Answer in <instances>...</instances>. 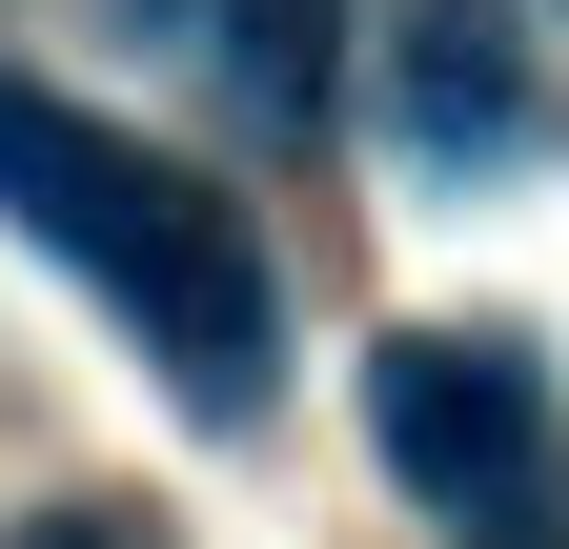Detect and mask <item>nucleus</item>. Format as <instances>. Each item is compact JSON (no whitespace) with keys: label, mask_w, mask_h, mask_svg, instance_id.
<instances>
[{"label":"nucleus","mask_w":569,"mask_h":549,"mask_svg":"<svg viewBox=\"0 0 569 549\" xmlns=\"http://www.w3.org/2000/svg\"><path fill=\"white\" fill-rule=\"evenodd\" d=\"M0 224H21L41 264H82V286L142 326V367H163L183 428H264V387H284V286H264V244H244V203L163 163L142 122L102 102H61L0 61Z\"/></svg>","instance_id":"f257e3e1"},{"label":"nucleus","mask_w":569,"mask_h":549,"mask_svg":"<svg viewBox=\"0 0 569 549\" xmlns=\"http://www.w3.org/2000/svg\"><path fill=\"white\" fill-rule=\"evenodd\" d=\"M367 448H387L407 509L529 529L549 468H569V407H549V367L509 347V326H387V347H367Z\"/></svg>","instance_id":"f03ea898"},{"label":"nucleus","mask_w":569,"mask_h":549,"mask_svg":"<svg viewBox=\"0 0 569 549\" xmlns=\"http://www.w3.org/2000/svg\"><path fill=\"white\" fill-rule=\"evenodd\" d=\"M387 122H407V163H529V41L488 21V0H407V41H387Z\"/></svg>","instance_id":"7ed1b4c3"},{"label":"nucleus","mask_w":569,"mask_h":549,"mask_svg":"<svg viewBox=\"0 0 569 549\" xmlns=\"http://www.w3.org/2000/svg\"><path fill=\"white\" fill-rule=\"evenodd\" d=\"M203 82L244 102V143H306L326 122V41H346V0H142Z\"/></svg>","instance_id":"20e7f679"},{"label":"nucleus","mask_w":569,"mask_h":549,"mask_svg":"<svg viewBox=\"0 0 569 549\" xmlns=\"http://www.w3.org/2000/svg\"><path fill=\"white\" fill-rule=\"evenodd\" d=\"M0 549H163L142 509H41V529H0Z\"/></svg>","instance_id":"39448f33"}]
</instances>
